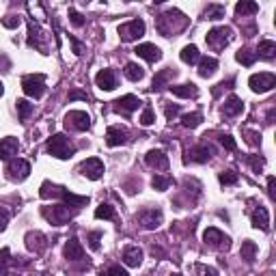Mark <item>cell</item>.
Here are the masks:
<instances>
[{
	"label": "cell",
	"mask_w": 276,
	"mask_h": 276,
	"mask_svg": "<svg viewBox=\"0 0 276 276\" xmlns=\"http://www.w3.org/2000/svg\"><path fill=\"white\" fill-rule=\"evenodd\" d=\"M41 196H60V198H63V203L67 207H72V210H80V207L89 205V196L74 194V192H69V190L63 188V186H50V181H45L41 186Z\"/></svg>",
	"instance_id": "6da1fadb"
},
{
	"label": "cell",
	"mask_w": 276,
	"mask_h": 276,
	"mask_svg": "<svg viewBox=\"0 0 276 276\" xmlns=\"http://www.w3.org/2000/svg\"><path fill=\"white\" fill-rule=\"evenodd\" d=\"M50 156H54L58 160H69L76 153V147L69 143V138L65 134H54L48 138V145H45Z\"/></svg>",
	"instance_id": "7a4b0ae2"
},
{
	"label": "cell",
	"mask_w": 276,
	"mask_h": 276,
	"mask_svg": "<svg viewBox=\"0 0 276 276\" xmlns=\"http://www.w3.org/2000/svg\"><path fill=\"white\" fill-rule=\"evenodd\" d=\"M22 91L33 97V99H39L45 95V76L43 74H28L22 78Z\"/></svg>",
	"instance_id": "3957f363"
},
{
	"label": "cell",
	"mask_w": 276,
	"mask_h": 276,
	"mask_svg": "<svg viewBox=\"0 0 276 276\" xmlns=\"http://www.w3.org/2000/svg\"><path fill=\"white\" fill-rule=\"evenodd\" d=\"M207 45H212L214 50H222L225 45H229L233 41V28L231 26H216L212 28L210 33L205 35Z\"/></svg>",
	"instance_id": "277c9868"
},
{
	"label": "cell",
	"mask_w": 276,
	"mask_h": 276,
	"mask_svg": "<svg viewBox=\"0 0 276 276\" xmlns=\"http://www.w3.org/2000/svg\"><path fill=\"white\" fill-rule=\"evenodd\" d=\"M145 30H147L145 22L141 18H136V20H129V22H125V24L119 26V37H121V41L129 43V41L141 39V37L145 35Z\"/></svg>",
	"instance_id": "5b68a950"
},
{
	"label": "cell",
	"mask_w": 276,
	"mask_h": 276,
	"mask_svg": "<svg viewBox=\"0 0 276 276\" xmlns=\"http://www.w3.org/2000/svg\"><path fill=\"white\" fill-rule=\"evenodd\" d=\"M248 87L252 93H267L276 87V76L270 72H261V74H252L248 78Z\"/></svg>",
	"instance_id": "8992f818"
},
{
	"label": "cell",
	"mask_w": 276,
	"mask_h": 276,
	"mask_svg": "<svg viewBox=\"0 0 276 276\" xmlns=\"http://www.w3.org/2000/svg\"><path fill=\"white\" fill-rule=\"evenodd\" d=\"M162 218H164V214H162V210H158V207H147V210H141L136 214L138 225H141L143 229H147V231L158 229L160 225H162Z\"/></svg>",
	"instance_id": "52a82bcc"
},
{
	"label": "cell",
	"mask_w": 276,
	"mask_h": 276,
	"mask_svg": "<svg viewBox=\"0 0 276 276\" xmlns=\"http://www.w3.org/2000/svg\"><path fill=\"white\" fill-rule=\"evenodd\" d=\"M41 214H43L45 220L52 222V225H65V222H69V220H72V216H74V212L69 210L65 203L52 205V207H43Z\"/></svg>",
	"instance_id": "ba28073f"
},
{
	"label": "cell",
	"mask_w": 276,
	"mask_h": 276,
	"mask_svg": "<svg viewBox=\"0 0 276 276\" xmlns=\"http://www.w3.org/2000/svg\"><path fill=\"white\" fill-rule=\"evenodd\" d=\"M28 175H30V164L26 160H22V158L9 160V164H7V177L11 181H24Z\"/></svg>",
	"instance_id": "9c48e42d"
},
{
	"label": "cell",
	"mask_w": 276,
	"mask_h": 276,
	"mask_svg": "<svg viewBox=\"0 0 276 276\" xmlns=\"http://www.w3.org/2000/svg\"><path fill=\"white\" fill-rule=\"evenodd\" d=\"M203 240H205V244H210L212 248H218V250H222V248H229L231 246V237L229 235H225L220 231V229H216V227H210V229H205V233H203Z\"/></svg>",
	"instance_id": "30bf717a"
},
{
	"label": "cell",
	"mask_w": 276,
	"mask_h": 276,
	"mask_svg": "<svg viewBox=\"0 0 276 276\" xmlns=\"http://www.w3.org/2000/svg\"><path fill=\"white\" fill-rule=\"evenodd\" d=\"M65 125L76 129V132H87V129H91V117L84 110H72L65 114Z\"/></svg>",
	"instance_id": "8fae6325"
},
{
	"label": "cell",
	"mask_w": 276,
	"mask_h": 276,
	"mask_svg": "<svg viewBox=\"0 0 276 276\" xmlns=\"http://www.w3.org/2000/svg\"><path fill=\"white\" fill-rule=\"evenodd\" d=\"M78 171L87 179L97 181V179H102V175H104V162L99 158H89V160H84V162L78 166Z\"/></svg>",
	"instance_id": "7c38bea8"
},
{
	"label": "cell",
	"mask_w": 276,
	"mask_h": 276,
	"mask_svg": "<svg viewBox=\"0 0 276 276\" xmlns=\"http://www.w3.org/2000/svg\"><path fill=\"white\" fill-rule=\"evenodd\" d=\"M141 104L143 102L136 95H123V97H119L117 102H112V110L123 114V117H129L134 110H138V106H141Z\"/></svg>",
	"instance_id": "4fadbf2b"
},
{
	"label": "cell",
	"mask_w": 276,
	"mask_h": 276,
	"mask_svg": "<svg viewBox=\"0 0 276 276\" xmlns=\"http://www.w3.org/2000/svg\"><path fill=\"white\" fill-rule=\"evenodd\" d=\"M214 156V149L210 145H198V147H192L188 151V156L183 158V162H198V164H205L210 162V158Z\"/></svg>",
	"instance_id": "5bb4252c"
},
{
	"label": "cell",
	"mask_w": 276,
	"mask_h": 276,
	"mask_svg": "<svg viewBox=\"0 0 276 276\" xmlns=\"http://www.w3.org/2000/svg\"><path fill=\"white\" fill-rule=\"evenodd\" d=\"M127 129L121 127V125H112L108 127V132H106V145L108 147H119V145H125L129 138H127Z\"/></svg>",
	"instance_id": "9a60e30c"
},
{
	"label": "cell",
	"mask_w": 276,
	"mask_h": 276,
	"mask_svg": "<svg viewBox=\"0 0 276 276\" xmlns=\"http://www.w3.org/2000/svg\"><path fill=\"white\" fill-rule=\"evenodd\" d=\"M24 242H26V248L37 252V255L48 248V240H45V235L39 233V231H28L26 237H24Z\"/></svg>",
	"instance_id": "2e32d148"
},
{
	"label": "cell",
	"mask_w": 276,
	"mask_h": 276,
	"mask_svg": "<svg viewBox=\"0 0 276 276\" xmlns=\"http://www.w3.org/2000/svg\"><path fill=\"white\" fill-rule=\"evenodd\" d=\"M145 162H147L151 168H156V171H166L168 168V156L160 149H151V151H147V156H145Z\"/></svg>",
	"instance_id": "e0dca14e"
},
{
	"label": "cell",
	"mask_w": 276,
	"mask_h": 276,
	"mask_svg": "<svg viewBox=\"0 0 276 276\" xmlns=\"http://www.w3.org/2000/svg\"><path fill=\"white\" fill-rule=\"evenodd\" d=\"M18 149H20L18 138H13V136L0 138V160H5V162H9V160H13L15 153H18Z\"/></svg>",
	"instance_id": "ac0fdd59"
},
{
	"label": "cell",
	"mask_w": 276,
	"mask_h": 276,
	"mask_svg": "<svg viewBox=\"0 0 276 276\" xmlns=\"http://www.w3.org/2000/svg\"><path fill=\"white\" fill-rule=\"evenodd\" d=\"M136 54L145 58L147 63H156V60L162 58V50L158 48V45H153V43H141V45H136Z\"/></svg>",
	"instance_id": "d6986e66"
},
{
	"label": "cell",
	"mask_w": 276,
	"mask_h": 276,
	"mask_svg": "<svg viewBox=\"0 0 276 276\" xmlns=\"http://www.w3.org/2000/svg\"><path fill=\"white\" fill-rule=\"evenodd\" d=\"M95 84L102 91H114L117 89V74L112 69H102L97 76H95Z\"/></svg>",
	"instance_id": "ffe728a7"
},
{
	"label": "cell",
	"mask_w": 276,
	"mask_h": 276,
	"mask_svg": "<svg viewBox=\"0 0 276 276\" xmlns=\"http://www.w3.org/2000/svg\"><path fill=\"white\" fill-rule=\"evenodd\" d=\"M65 259L67 261H80V259H84V248L76 237H69V242L65 244Z\"/></svg>",
	"instance_id": "44dd1931"
},
{
	"label": "cell",
	"mask_w": 276,
	"mask_h": 276,
	"mask_svg": "<svg viewBox=\"0 0 276 276\" xmlns=\"http://www.w3.org/2000/svg\"><path fill=\"white\" fill-rule=\"evenodd\" d=\"M250 222H252V227L255 229L267 231V229H270V214H267L265 207H257V210L250 214Z\"/></svg>",
	"instance_id": "7402d4cb"
},
{
	"label": "cell",
	"mask_w": 276,
	"mask_h": 276,
	"mask_svg": "<svg viewBox=\"0 0 276 276\" xmlns=\"http://www.w3.org/2000/svg\"><path fill=\"white\" fill-rule=\"evenodd\" d=\"M175 76H177V69H173V67H166L162 69V72H158L156 76H153V84H151V89L153 91H160L162 87H166L168 82H171Z\"/></svg>",
	"instance_id": "603a6c76"
},
{
	"label": "cell",
	"mask_w": 276,
	"mask_h": 276,
	"mask_svg": "<svg viewBox=\"0 0 276 276\" xmlns=\"http://www.w3.org/2000/svg\"><path fill=\"white\" fill-rule=\"evenodd\" d=\"M41 39H43L41 28L30 22V26H28V48H35V50H39V52H43V54H45V45H43Z\"/></svg>",
	"instance_id": "cb8c5ba5"
},
{
	"label": "cell",
	"mask_w": 276,
	"mask_h": 276,
	"mask_svg": "<svg viewBox=\"0 0 276 276\" xmlns=\"http://www.w3.org/2000/svg\"><path fill=\"white\" fill-rule=\"evenodd\" d=\"M123 263L127 267H138L143 263V250L138 246H125L123 248Z\"/></svg>",
	"instance_id": "d4e9b609"
},
{
	"label": "cell",
	"mask_w": 276,
	"mask_h": 276,
	"mask_svg": "<svg viewBox=\"0 0 276 276\" xmlns=\"http://www.w3.org/2000/svg\"><path fill=\"white\" fill-rule=\"evenodd\" d=\"M171 93L177 95V97H183V99H190V97H198V87L192 82H186V84H175L171 87Z\"/></svg>",
	"instance_id": "484cf974"
},
{
	"label": "cell",
	"mask_w": 276,
	"mask_h": 276,
	"mask_svg": "<svg viewBox=\"0 0 276 276\" xmlns=\"http://www.w3.org/2000/svg\"><path fill=\"white\" fill-rule=\"evenodd\" d=\"M242 110H244V102L237 95H231L225 102V106H222V114H225V117H237Z\"/></svg>",
	"instance_id": "4316f807"
},
{
	"label": "cell",
	"mask_w": 276,
	"mask_h": 276,
	"mask_svg": "<svg viewBox=\"0 0 276 276\" xmlns=\"http://www.w3.org/2000/svg\"><path fill=\"white\" fill-rule=\"evenodd\" d=\"M216 69H218V60L214 56H205L198 60V76L201 78H210V76L216 74Z\"/></svg>",
	"instance_id": "83f0119b"
},
{
	"label": "cell",
	"mask_w": 276,
	"mask_h": 276,
	"mask_svg": "<svg viewBox=\"0 0 276 276\" xmlns=\"http://www.w3.org/2000/svg\"><path fill=\"white\" fill-rule=\"evenodd\" d=\"M257 56H261L265 60H272L276 56V43L272 39H263V41H259V48L255 52Z\"/></svg>",
	"instance_id": "f1b7e54d"
},
{
	"label": "cell",
	"mask_w": 276,
	"mask_h": 276,
	"mask_svg": "<svg viewBox=\"0 0 276 276\" xmlns=\"http://www.w3.org/2000/svg\"><path fill=\"white\" fill-rule=\"evenodd\" d=\"M179 56H181V60H183L186 65H194L196 60H201V54H198V48H196V45H192V43L186 45V48L181 50V54H179Z\"/></svg>",
	"instance_id": "f546056e"
},
{
	"label": "cell",
	"mask_w": 276,
	"mask_h": 276,
	"mask_svg": "<svg viewBox=\"0 0 276 276\" xmlns=\"http://www.w3.org/2000/svg\"><path fill=\"white\" fill-rule=\"evenodd\" d=\"M235 60H237V63H242L244 67H252V65H255V60H257V54L252 50H248V48H242V50L235 52Z\"/></svg>",
	"instance_id": "4dcf8cb0"
},
{
	"label": "cell",
	"mask_w": 276,
	"mask_h": 276,
	"mask_svg": "<svg viewBox=\"0 0 276 276\" xmlns=\"http://www.w3.org/2000/svg\"><path fill=\"white\" fill-rule=\"evenodd\" d=\"M95 218L97 220H117V210L110 203H102L95 210Z\"/></svg>",
	"instance_id": "1f68e13d"
},
{
	"label": "cell",
	"mask_w": 276,
	"mask_h": 276,
	"mask_svg": "<svg viewBox=\"0 0 276 276\" xmlns=\"http://www.w3.org/2000/svg\"><path fill=\"white\" fill-rule=\"evenodd\" d=\"M259 11V5L257 3H252V0H242V3H237L235 5V13L237 15H255Z\"/></svg>",
	"instance_id": "d6a6232c"
},
{
	"label": "cell",
	"mask_w": 276,
	"mask_h": 276,
	"mask_svg": "<svg viewBox=\"0 0 276 276\" xmlns=\"http://www.w3.org/2000/svg\"><path fill=\"white\" fill-rule=\"evenodd\" d=\"M255 255H257V244L246 240V242L242 244V248H240V257L244 259V261L252 263V261H255Z\"/></svg>",
	"instance_id": "836d02e7"
},
{
	"label": "cell",
	"mask_w": 276,
	"mask_h": 276,
	"mask_svg": "<svg viewBox=\"0 0 276 276\" xmlns=\"http://www.w3.org/2000/svg\"><path fill=\"white\" fill-rule=\"evenodd\" d=\"M205 20H222L225 18V5H207V9L203 11Z\"/></svg>",
	"instance_id": "e575fe53"
},
{
	"label": "cell",
	"mask_w": 276,
	"mask_h": 276,
	"mask_svg": "<svg viewBox=\"0 0 276 276\" xmlns=\"http://www.w3.org/2000/svg\"><path fill=\"white\" fill-rule=\"evenodd\" d=\"M125 78H127V80H132V82L143 80V78H145L143 67H141V65H136V63H127V65H125Z\"/></svg>",
	"instance_id": "d590c367"
},
{
	"label": "cell",
	"mask_w": 276,
	"mask_h": 276,
	"mask_svg": "<svg viewBox=\"0 0 276 276\" xmlns=\"http://www.w3.org/2000/svg\"><path fill=\"white\" fill-rule=\"evenodd\" d=\"M201 121H203V114L201 112H188V114H183V117H181V125L194 129V127L201 125Z\"/></svg>",
	"instance_id": "8d00e7d4"
},
{
	"label": "cell",
	"mask_w": 276,
	"mask_h": 276,
	"mask_svg": "<svg viewBox=\"0 0 276 276\" xmlns=\"http://www.w3.org/2000/svg\"><path fill=\"white\" fill-rule=\"evenodd\" d=\"M151 186H153V190H160V192H164V190H168V188L173 186V179L166 177V175H153Z\"/></svg>",
	"instance_id": "74e56055"
},
{
	"label": "cell",
	"mask_w": 276,
	"mask_h": 276,
	"mask_svg": "<svg viewBox=\"0 0 276 276\" xmlns=\"http://www.w3.org/2000/svg\"><path fill=\"white\" fill-rule=\"evenodd\" d=\"M15 108H18V117L24 121L30 117V112H33V104H30L28 99H18V102H15Z\"/></svg>",
	"instance_id": "f35d334b"
},
{
	"label": "cell",
	"mask_w": 276,
	"mask_h": 276,
	"mask_svg": "<svg viewBox=\"0 0 276 276\" xmlns=\"http://www.w3.org/2000/svg\"><path fill=\"white\" fill-rule=\"evenodd\" d=\"M237 179H240V175H237L235 171H222L218 175V181L222 183V186H233V183H237Z\"/></svg>",
	"instance_id": "ab89813d"
},
{
	"label": "cell",
	"mask_w": 276,
	"mask_h": 276,
	"mask_svg": "<svg viewBox=\"0 0 276 276\" xmlns=\"http://www.w3.org/2000/svg\"><path fill=\"white\" fill-rule=\"evenodd\" d=\"M9 263H11V250L3 248L0 250V276H5L9 272Z\"/></svg>",
	"instance_id": "60d3db41"
},
{
	"label": "cell",
	"mask_w": 276,
	"mask_h": 276,
	"mask_svg": "<svg viewBox=\"0 0 276 276\" xmlns=\"http://www.w3.org/2000/svg\"><path fill=\"white\" fill-rule=\"evenodd\" d=\"M141 125H145V127H149V125H153V121H156V114H153V108L151 106H145V110H143V114H141Z\"/></svg>",
	"instance_id": "b9f144b4"
},
{
	"label": "cell",
	"mask_w": 276,
	"mask_h": 276,
	"mask_svg": "<svg viewBox=\"0 0 276 276\" xmlns=\"http://www.w3.org/2000/svg\"><path fill=\"white\" fill-rule=\"evenodd\" d=\"M246 162L250 164V168L255 173H261L263 171V166H265V160L261 156H246Z\"/></svg>",
	"instance_id": "7bdbcfd3"
},
{
	"label": "cell",
	"mask_w": 276,
	"mask_h": 276,
	"mask_svg": "<svg viewBox=\"0 0 276 276\" xmlns=\"http://www.w3.org/2000/svg\"><path fill=\"white\" fill-rule=\"evenodd\" d=\"M87 242H89V248H91V250H99V242H102V231H91L89 237H87Z\"/></svg>",
	"instance_id": "ee69618b"
},
{
	"label": "cell",
	"mask_w": 276,
	"mask_h": 276,
	"mask_svg": "<svg viewBox=\"0 0 276 276\" xmlns=\"http://www.w3.org/2000/svg\"><path fill=\"white\" fill-rule=\"evenodd\" d=\"M20 24H22V18H20V15H7V18H3V26L9 28V30L18 28Z\"/></svg>",
	"instance_id": "f6af8a7d"
},
{
	"label": "cell",
	"mask_w": 276,
	"mask_h": 276,
	"mask_svg": "<svg viewBox=\"0 0 276 276\" xmlns=\"http://www.w3.org/2000/svg\"><path fill=\"white\" fill-rule=\"evenodd\" d=\"M99 276H129V274H127V270H123L121 265H110L108 270L99 272Z\"/></svg>",
	"instance_id": "bcb514c9"
},
{
	"label": "cell",
	"mask_w": 276,
	"mask_h": 276,
	"mask_svg": "<svg viewBox=\"0 0 276 276\" xmlns=\"http://www.w3.org/2000/svg\"><path fill=\"white\" fill-rule=\"evenodd\" d=\"M220 143H222V147H225L227 151H235V149H237V143H235V138H233L231 134L220 136Z\"/></svg>",
	"instance_id": "7dc6e473"
},
{
	"label": "cell",
	"mask_w": 276,
	"mask_h": 276,
	"mask_svg": "<svg viewBox=\"0 0 276 276\" xmlns=\"http://www.w3.org/2000/svg\"><path fill=\"white\" fill-rule=\"evenodd\" d=\"M69 20H72V24H74L76 28H82V26H84V15L78 13L76 9H69Z\"/></svg>",
	"instance_id": "c3c4849f"
},
{
	"label": "cell",
	"mask_w": 276,
	"mask_h": 276,
	"mask_svg": "<svg viewBox=\"0 0 276 276\" xmlns=\"http://www.w3.org/2000/svg\"><path fill=\"white\" fill-rule=\"evenodd\" d=\"M179 104H168L166 106V108H164V114H166V119L168 121H171V119H175V117H177V114H179Z\"/></svg>",
	"instance_id": "681fc988"
},
{
	"label": "cell",
	"mask_w": 276,
	"mask_h": 276,
	"mask_svg": "<svg viewBox=\"0 0 276 276\" xmlns=\"http://www.w3.org/2000/svg\"><path fill=\"white\" fill-rule=\"evenodd\" d=\"M69 43H72V48H74V54H76V56H80L82 52H84V43L76 39L74 35H69Z\"/></svg>",
	"instance_id": "f907efd6"
},
{
	"label": "cell",
	"mask_w": 276,
	"mask_h": 276,
	"mask_svg": "<svg viewBox=\"0 0 276 276\" xmlns=\"http://www.w3.org/2000/svg\"><path fill=\"white\" fill-rule=\"evenodd\" d=\"M196 272L198 276H218L216 267H210V265H196Z\"/></svg>",
	"instance_id": "816d5d0a"
},
{
	"label": "cell",
	"mask_w": 276,
	"mask_h": 276,
	"mask_svg": "<svg viewBox=\"0 0 276 276\" xmlns=\"http://www.w3.org/2000/svg\"><path fill=\"white\" fill-rule=\"evenodd\" d=\"M233 84H235V80H233V78H229L227 82H220V84H216V89L212 91V93H214V97H218L222 89H233Z\"/></svg>",
	"instance_id": "f5cc1de1"
},
{
	"label": "cell",
	"mask_w": 276,
	"mask_h": 276,
	"mask_svg": "<svg viewBox=\"0 0 276 276\" xmlns=\"http://www.w3.org/2000/svg\"><path fill=\"white\" fill-rule=\"evenodd\" d=\"M244 136H248L246 138L248 145H261V134H259V132H250V129H246Z\"/></svg>",
	"instance_id": "db71d44e"
},
{
	"label": "cell",
	"mask_w": 276,
	"mask_h": 276,
	"mask_svg": "<svg viewBox=\"0 0 276 276\" xmlns=\"http://www.w3.org/2000/svg\"><path fill=\"white\" fill-rule=\"evenodd\" d=\"M76 99H82V102H87V99H89V95L84 93V91L76 89V91H72V93H69V102H76Z\"/></svg>",
	"instance_id": "11a10c76"
},
{
	"label": "cell",
	"mask_w": 276,
	"mask_h": 276,
	"mask_svg": "<svg viewBox=\"0 0 276 276\" xmlns=\"http://www.w3.org/2000/svg\"><path fill=\"white\" fill-rule=\"evenodd\" d=\"M267 194H270V198L276 196V192H274V177H267Z\"/></svg>",
	"instance_id": "9f6ffc18"
},
{
	"label": "cell",
	"mask_w": 276,
	"mask_h": 276,
	"mask_svg": "<svg viewBox=\"0 0 276 276\" xmlns=\"http://www.w3.org/2000/svg\"><path fill=\"white\" fill-rule=\"evenodd\" d=\"M7 220H9V214L7 212H0V231L7 227Z\"/></svg>",
	"instance_id": "6f0895ef"
},
{
	"label": "cell",
	"mask_w": 276,
	"mask_h": 276,
	"mask_svg": "<svg viewBox=\"0 0 276 276\" xmlns=\"http://www.w3.org/2000/svg\"><path fill=\"white\" fill-rule=\"evenodd\" d=\"M3 93H5V87H3V82H0V97H3Z\"/></svg>",
	"instance_id": "680465c9"
},
{
	"label": "cell",
	"mask_w": 276,
	"mask_h": 276,
	"mask_svg": "<svg viewBox=\"0 0 276 276\" xmlns=\"http://www.w3.org/2000/svg\"><path fill=\"white\" fill-rule=\"evenodd\" d=\"M171 276H181V274H171Z\"/></svg>",
	"instance_id": "91938a15"
}]
</instances>
